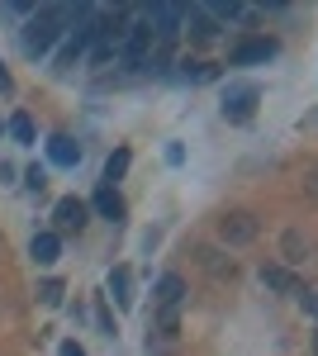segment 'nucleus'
Listing matches in <instances>:
<instances>
[{
  "label": "nucleus",
  "mask_w": 318,
  "mask_h": 356,
  "mask_svg": "<svg viewBox=\"0 0 318 356\" xmlns=\"http://www.w3.org/2000/svg\"><path fill=\"white\" fill-rule=\"evenodd\" d=\"M176 328H181V323H176V309H157V337H166V342H171V337H176Z\"/></svg>",
  "instance_id": "nucleus-20"
},
{
  "label": "nucleus",
  "mask_w": 318,
  "mask_h": 356,
  "mask_svg": "<svg viewBox=\"0 0 318 356\" xmlns=\"http://www.w3.org/2000/svg\"><path fill=\"white\" fill-rule=\"evenodd\" d=\"M166 162L181 166V162H186V147H181V143H166Z\"/></svg>",
  "instance_id": "nucleus-25"
},
{
  "label": "nucleus",
  "mask_w": 318,
  "mask_h": 356,
  "mask_svg": "<svg viewBox=\"0 0 318 356\" xmlns=\"http://www.w3.org/2000/svg\"><path fill=\"white\" fill-rule=\"evenodd\" d=\"M280 252H285V266H290V271H294V266H299V261L309 257V243H304V238H299V233H294V228H290V233L280 238Z\"/></svg>",
  "instance_id": "nucleus-18"
},
{
  "label": "nucleus",
  "mask_w": 318,
  "mask_h": 356,
  "mask_svg": "<svg viewBox=\"0 0 318 356\" xmlns=\"http://www.w3.org/2000/svg\"><path fill=\"white\" fill-rule=\"evenodd\" d=\"M0 95H15V81H10V72H5V62H0Z\"/></svg>",
  "instance_id": "nucleus-27"
},
{
  "label": "nucleus",
  "mask_w": 318,
  "mask_h": 356,
  "mask_svg": "<svg viewBox=\"0 0 318 356\" xmlns=\"http://www.w3.org/2000/svg\"><path fill=\"white\" fill-rule=\"evenodd\" d=\"M262 105V86L257 81H228L223 95H218V114L228 124H252V114Z\"/></svg>",
  "instance_id": "nucleus-2"
},
{
  "label": "nucleus",
  "mask_w": 318,
  "mask_h": 356,
  "mask_svg": "<svg viewBox=\"0 0 318 356\" xmlns=\"http://www.w3.org/2000/svg\"><path fill=\"white\" fill-rule=\"evenodd\" d=\"M48 162L53 166H77L81 162V143L72 134H53L48 138Z\"/></svg>",
  "instance_id": "nucleus-14"
},
{
  "label": "nucleus",
  "mask_w": 318,
  "mask_h": 356,
  "mask_svg": "<svg viewBox=\"0 0 318 356\" xmlns=\"http://www.w3.org/2000/svg\"><path fill=\"white\" fill-rule=\"evenodd\" d=\"M38 5H24V0H10V5H0V19H29Z\"/></svg>",
  "instance_id": "nucleus-21"
},
{
  "label": "nucleus",
  "mask_w": 318,
  "mask_h": 356,
  "mask_svg": "<svg viewBox=\"0 0 318 356\" xmlns=\"http://www.w3.org/2000/svg\"><path fill=\"white\" fill-rule=\"evenodd\" d=\"M57 356H86V352H81V342H62V347H57Z\"/></svg>",
  "instance_id": "nucleus-28"
},
{
  "label": "nucleus",
  "mask_w": 318,
  "mask_h": 356,
  "mask_svg": "<svg viewBox=\"0 0 318 356\" xmlns=\"http://www.w3.org/2000/svg\"><path fill=\"white\" fill-rule=\"evenodd\" d=\"M280 57V43L271 33H242L238 43L228 48V67H266Z\"/></svg>",
  "instance_id": "nucleus-3"
},
{
  "label": "nucleus",
  "mask_w": 318,
  "mask_h": 356,
  "mask_svg": "<svg viewBox=\"0 0 318 356\" xmlns=\"http://www.w3.org/2000/svg\"><path fill=\"white\" fill-rule=\"evenodd\" d=\"M0 186H15V166L10 162H0Z\"/></svg>",
  "instance_id": "nucleus-29"
},
{
  "label": "nucleus",
  "mask_w": 318,
  "mask_h": 356,
  "mask_svg": "<svg viewBox=\"0 0 318 356\" xmlns=\"http://www.w3.org/2000/svg\"><path fill=\"white\" fill-rule=\"evenodd\" d=\"M171 76H181V81H190V86H209V81H218V76H223V67H218V62H209V57H181Z\"/></svg>",
  "instance_id": "nucleus-8"
},
{
  "label": "nucleus",
  "mask_w": 318,
  "mask_h": 356,
  "mask_svg": "<svg viewBox=\"0 0 318 356\" xmlns=\"http://www.w3.org/2000/svg\"><path fill=\"white\" fill-rule=\"evenodd\" d=\"M62 33H72V5H38L19 29V43L29 57H48Z\"/></svg>",
  "instance_id": "nucleus-1"
},
{
  "label": "nucleus",
  "mask_w": 318,
  "mask_h": 356,
  "mask_svg": "<svg viewBox=\"0 0 318 356\" xmlns=\"http://www.w3.org/2000/svg\"><path fill=\"white\" fill-rule=\"evenodd\" d=\"M62 295H67V285H62L57 275L38 280V304H43V309H57V304H62Z\"/></svg>",
  "instance_id": "nucleus-19"
},
{
  "label": "nucleus",
  "mask_w": 318,
  "mask_h": 356,
  "mask_svg": "<svg viewBox=\"0 0 318 356\" xmlns=\"http://www.w3.org/2000/svg\"><path fill=\"white\" fill-rule=\"evenodd\" d=\"M5 129H10V138H15L19 147H33V138H38V134H33V119H29L24 110L10 114V124H5Z\"/></svg>",
  "instance_id": "nucleus-17"
},
{
  "label": "nucleus",
  "mask_w": 318,
  "mask_h": 356,
  "mask_svg": "<svg viewBox=\"0 0 318 356\" xmlns=\"http://www.w3.org/2000/svg\"><path fill=\"white\" fill-rule=\"evenodd\" d=\"M257 233H262V223H257V214H247V209L218 214V243L223 247H247V243H257Z\"/></svg>",
  "instance_id": "nucleus-5"
},
{
  "label": "nucleus",
  "mask_w": 318,
  "mask_h": 356,
  "mask_svg": "<svg viewBox=\"0 0 318 356\" xmlns=\"http://www.w3.org/2000/svg\"><path fill=\"white\" fill-rule=\"evenodd\" d=\"M299 309H304V314L318 323V290H299Z\"/></svg>",
  "instance_id": "nucleus-24"
},
{
  "label": "nucleus",
  "mask_w": 318,
  "mask_h": 356,
  "mask_svg": "<svg viewBox=\"0 0 318 356\" xmlns=\"http://www.w3.org/2000/svg\"><path fill=\"white\" fill-rule=\"evenodd\" d=\"M143 19L152 24L157 43H176V38L186 33V5H166V0H157V5H143Z\"/></svg>",
  "instance_id": "nucleus-4"
},
{
  "label": "nucleus",
  "mask_w": 318,
  "mask_h": 356,
  "mask_svg": "<svg viewBox=\"0 0 318 356\" xmlns=\"http://www.w3.org/2000/svg\"><path fill=\"white\" fill-rule=\"evenodd\" d=\"M86 204H90V214H100V219H109V223H124V214H129L124 195H119V191H109V186H100V191L90 195Z\"/></svg>",
  "instance_id": "nucleus-9"
},
{
  "label": "nucleus",
  "mask_w": 318,
  "mask_h": 356,
  "mask_svg": "<svg viewBox=\"0 0 318 356\" xmlns=\"http://www.w3.org/2000/svg\"><path fill=\"white\" fill-rule=\"evenodd\" d=\"M24 186H29L33 195H43V186H48V171H43V166H29V171H24Z\"/></svg>",
  "instance_id": "nucleus-22"
},
{
  "label": "nucleus",
  "mask_w": 318,
  "mask_h": 356,
  "mask_svg": "<svg viewBox=\"0 0 318 356\" xmlns=\"http://www.w3.org/2000/svg\"><path fill=\"white\" fill-rule=\"evenodd\" d=\"M152 300H157V309H181V304H186V275H176V271L157 275Z\"/></svg>",
  "instance_id": "nucleus-10"
},
{
  "label": "nucleus",
  "mask_w": 318,
  "mask_h": 356,
  "mask_svg": "<svg viewBox=\"0 0 318 356\" xmlns=\"http://www.w3.org/2000/svg\"><path fill=\"white\" fill-rule=\"evenodd\" d=\"M299 181H304V195H314V200H318V162H304Z\"/></svg>",
  "instance_id": "nucleus-23"
},
{
  "label": "nucleus",
  "mask_w": 318,
  "mask_h": 356,
  "mask_svg": "<svg viewBox=\"0 0 318 356\" xmlns=\"http://www.w3.org/2000/svg\"><path fill=\"white\" fill-rule=\"evenodd\" d=\"M129 162H133V152H129V147H114V152L105 157V186H109V191H114V181H124Z\"/></svg>",
  "instance_id": "nucleus-16"
},
{
  "label": "nucleus",
  "mask_w": 318,
  "mask_h": 356,
  "mask_svg": "<svg viewBox=\"0 0 318 356\" xmlns=\"http://www.w3.org/2000/svg\"><path fill=\"white\" fill-rule=\"evenodd\" d=\"M100 328H105V337H114V314H109V304H100Z\"/></svg>",
  "instance_id": "nucleus-26"
},
{
  "label": "nucleus",
  "mask_w": 318,
  "mask_h": 356,
  "mask_svg": "<svg viewBox=\"0 0 318 356\" xmlns=\"http://www.w3.org/2000/svg\"><path fill=\"white\" fill-rule=\"evenodd\" d=\"M57 257H62V238H57L53 228L33 233V243H29V261H33V266H53Z\"/></svg>",
  "instance_id": "nucleus-12"
},
{
  "label": "nucleus",
  "mask_w": 318,
  "mask_h": 356,
  "mask_svg": "<svg viewBox=\"0 0 318 356\" xmlns=\"http://www.w3.org/2000/svg\"><path fill=\"white\" fill-rule=\"evenodd\" d=\"M186 33H190V43H195V48H209L214 38L223 33V24L214 19L205 5H186Z\"/></svg>",
  "instance_id": "nucleus-7"
},
{
  "label": "nucleus",
  "mask_w": 318,
  "mask_h": 356,
  "mask_svg": "<svg viewBox=\"0 0 318 356\" xmlns=\"http://www.w3.org/2000/svg\"><path fill=\"white\" fill-rule=\"evenodd\" d=\"M90 223V204L86 200H77V195H62L53 204V233L62 238V233H81Z\"/></svg>",
  "instance_id": "nucleus-6"
},
{
  "label": "nucleus",
  "mask_w": 318,
  "mask_h": 356,
  "mask_svg": "<svg viewBox=\"0 0 318 356\" xmlns=\"http://www.w3.org/2000/svg\"><path fill=\"white\" fill-rule=\"evenodd\" d=\"M105 285H109L105 300H114V309H133V271L129 266H114Z\"/></svg>",
  "instance_id": "nucleus-13"
},
{
  "label": "nucleus",
  "mask_w": 318,
  "mask_h": 356,
  "mask_svg": "<svg viewBox=\"0 0 318 356\" xmlns=\"http://www.w3.org/2000/svg\"><path fill=\"white\" fill-rule=\"evenodd\" d=\"M314 356H318V332H314Z\"/></svg>",
  "instance_id": "nucleus-30"
},
{
  "label": "nucleus",
  "mask_w": 318,
  "mask_h": 356,
  "mask_svg": "<svg viewBox=\"0 0 318 356\" xmlns=\"http://www.w3.org/2000/svg\"><path fill=\"white\" fill-rule=\"evenodd\" d=\"M200 261H205V271H209V275H218V280H223V275H238L233 257H223L218 247H200Z\"/></svg>",
  "instance_id": "nucleus-15"
},
{
  "label": "nucleus",
  "mask_w": 318,
  "mask_h": 356,
  "mask_svg": "<svg viewBox=\"0 0 318 356\" xmlns=\"http://www.w3.org/2000/svg\"><path fill=\"white\" fill-rule=\"evenodd\" d=\"M262 285L271 290V295H299L304 285H299V275L285 266V261H271V266H262Z\"/></svg>",
  "instance_id": "nucleus-11"
}]
</instances>
